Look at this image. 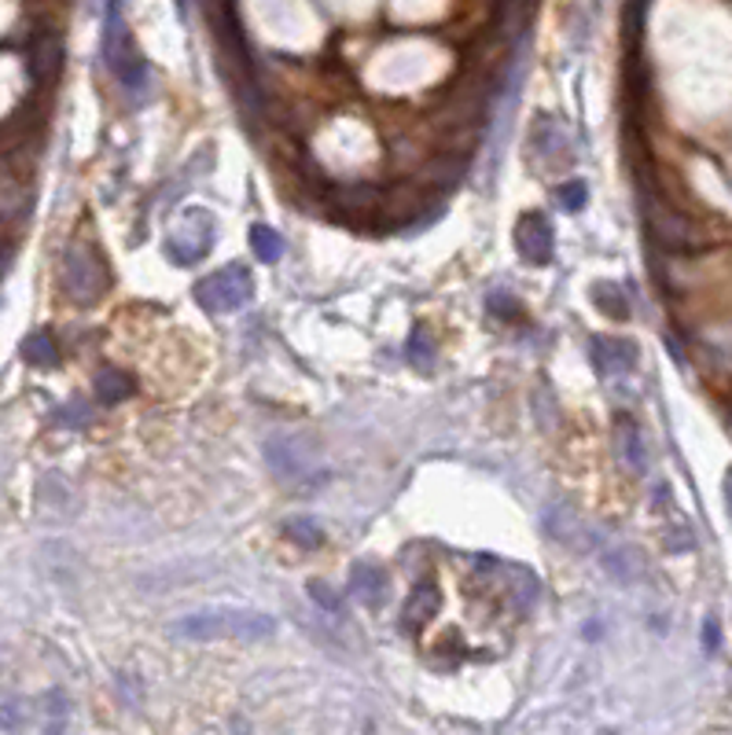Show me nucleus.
Returning a JSON list of instances; mask_svg holds the SVG:
<instances>
[{
    "label": "nucleus",
    "mask_w": 732,
    "mask_h": 735,
    "mask_svg": "<svg viewBox=\"0 0 732 735\" xmlns=\"http://www.w3.org/2000/svg\"><path fill=\"white\" fill-rule=\"evenodd\" d=\"M284 534H287V540H295L298 548H321V540H324L321 522L310 519V515H291V519H284Z\"/></svg>",
    "instance_id": "f3484780"
},
{
    "label": "nucleus",
    "mask_w": 732,
    "mask_h": 735,
    "mask_svg": "<svg viewBox=\"0 0 732 735\" xmlns=\"http://www.w3.org/2000/svg\"><path fill=\"white\" fill-rule=\"evenodd\" d=\"M718 644H721L718 622L715 618H707V625H703V647H707V651H718Z\"/></svg>",
    "instance_id": "393cba45"
},
{
    "label": "nucleus",
    "mask_w": 732,
    "mask_h": 735,
    "mask_svg": "<svg viewBox=\"0 0 732 735\" xmlns=\"http://www.w3.org/2000/svg\"><path fill=\"white\" fill-rule=\"evenodd\" d=\"M310 593H313L317 603H324V607H327V611H335V607H339V599L332 596V588L321 585V582H313V585H310Z\"/></svg>",
    "instance_id": "b1692460"
},
{
    "label": "nucleus",
    "mask_w": 732,
    "mask_h": 735,
    "mask_svg": "<svg viewBox=\"0 0 732 735\" xmlns=\"http://www.w3.org/2000/svg\"><path fill=\"white\" fill-rule=\"evenodd\" d=\"M641 207H644V225H648L655 244H662L670 250L696 247V228H692L688 221L670 207V202H662L659 196H655L648 177L641 180Z\"/></svg>",
    "instance_id": "423d86ee"
},
{
    "label": "nucleus",
    "mask_w": 732,
    "mask_h": 735,
    "mask_svg": "<svg viewBox=\"0 0 732 735\" xmlns=\"http://www.w3.org/2000/svg\"><path fill=\"white\" fill-rule=\"evenodd\" d=\"M8 265H12V247H8L4 239H0V276L8 273Z\"/></svg>",
    "instance_id": "a878e982"
},
{
    "label": "nucleus",
    "mask_w": 732,
    "mask_h": 735,
    "mask_svg": "<svg viewBox=\"0 0 732 735\" xmlns=\"http://www.w3.org/2000/svg\"><path fill=\"white\" fill-rule=\"evenodd\" d=\"M214 247V217L207 207H185L166 232V258L173 265H196Z\"/></svg>",
    "instance_id": "20e7f679"
},
{
    "label": "nucleus",
    "mask_w": 732,
    "mask_h": 735,
    "mask_svg": "<svg viewBox=\"0 0 732 735\" xmlns=\"http://www.w3.org/2000/svg\"><path fill=\"white\" fill-rule=\"evenodd\" d=\"M600 559H604V570H611V574L619 577V582H633V577L641 574V556L633 548H625V545L604 548Z\"/></svg>",
    "instance_id": "dca6fc26"
},
{
    "label": "nucleus",
    "mask_w": 732,
    "mask_h": 735,
    "mask_svg": "<svg viewBox=\"0 0 732 735\" xmlns=\"http://www.w3.org/2000/svg\"><path fill=\"white\" fill-rule=\"evenodd\" d=\"M250 298H255V276L244 265L218 269L196 284V302L207 313H239L244 306H250Z\"/></svg>",
    "instance_id": "39448f33"
},
{
    "label": "nucleus",
    "mask_w": 732,
    "mask_h": 735,
    "mask_svg": "<svg viewBox=\"0 0 732 735\" xmlns=\"http://www.w3.org/2000/svg\"><path fill=\"white\" fill-rule=\"evenodd\" d=\"M173 633L181 640H236L258 644L276 633V622L262 611H244V607H210V611L185 614Z\"/></svg>",
    "instance_id": "f257e3e1"
},
{
    "label": "nucleus",
    "mask_w": 732,
    "mask_h": 735,
    "mask_svg": "<svg viewBox=\"0 0 732 735\" xmlns=\"http://www.w3.org/2000/svg\"><path fill=\"white\" fill-rule=\"evenodd\" d=\"M409 361L417 368H431V361H435V346H431V335L427 327H417L409 338Z\"/></svg>",
    "instance_id": "412c9836"
},
{
    "label": "nucleus",
    "mask_w": 732,
    "mask_h": 735,
    "mask_svg": "<svg viewBox=\"0 0 732 735\" xmlns=\"http://www.w3.org/2000/svg\"><path fill=\"white\" fill-rule=\"evenodd\" d=\"M100 52H103L108 71L119 77V85H125L129 92L148 89V63H144L140 48H137V41H133V30H129V23H125L122 0H108V8H103Z\"/></svg>",
    "instance_id": "f03ea898"
},
{
    "label": "nucleus",
    "mask_w": 732,
    "mask_h": 735,
    "mask_svg": "<svg viewBox=\"0 0 732 735\" xmlns=\"http://www.w3.org/2000/svg\"><path fill=\"white\" fill-rule=\"evenodd\" d=\"M545 530L553 534L560 545L567 548H578V551H593V540L596 534H590V526H585L582 519L574 515L567 504H553L545 511Z\"/></svg>",
    "instance_id": "1a4fd4ad"
},
{
    "label": "nucleus",
    "mask_w": 732,
    "mask_h": 735,
    "mask_svg": "<svg viewBox=\"0 0 732 735\" xmlns=\"http://www.w3.org/2000/svg\"><path fill=\"white\" fill-rule=\"evenodd\" d=\"M438 607H442L438 588L431 582L417 585L412 588V596L406 599V607H401V628H406V633H417L420 625H427L431 618L438 614Z\"/></svg>",
    "instance_id": "9d476101"
},
{
    "label": "nucleus",
    "mask_w": 732,
    "mask_h": 735,
    "mask_svg": "<svg viewBox=\"0 0 732 735\" xmlns=\"http://www.w3.org/2000/svg\"><path fill=\"white\" fill-rule=\"evenodd\" d=\"M133 390H137L133 375L119 372V368H108V372L96 375V398H100L103 404H119L125 398H133Z\"/></svg>",
    "instance_id": "2eb2a0df"
},
{
    "label": "nucleus",
    "mask_w": 732,
    "mask_h": 735,
    "mask_svg": "<svg viewBox=\"0 0 732 735\" xmlns=\"http://www.w3.org/2000/svg\"><path fill=\"white\" fill-rule=\"evenodd\" d=\"M489 313L512 321V316H519V306L512 302V295H489Z\"/></svg>",
    "instance_id": "5701e85b"
},
{
    "label": "nucleus",
    "mask_w": 732,
    "mask_h": 735,
    "mask_svg": "<svg viewBox=\"0 0 732 735\" xmlns=\"http://www.w3.org/2000/svg\"><path fill=\"white\" fill-rule=\"evenodd\" d=\"M250 250H255V258H262V261L273 265V261L284 258V239L276 236L269 225H255V228H250Z\"/></svg>",
    "instance_id": "6ab92c4d"
},
{
    "label": "nucleus",
    "mask_w": 732,
    "mask_h": 735,
    "mask_svg": "<svg viewBox=\"0 0 732 735\" xmlns=\"http://www.w3.org/2000/svg\"><path fill=\"white\" fill-rule=\"evenodd\" d=\"M26 207H30V188H26L15 173L0 177V232L18 225V221L26 217Z\"/></svg>",
    "instance_id": "ddd939ff"
},
{
    "label": "nucleus",
    "mask_w": 732,
    "mask_h": 735,
    "mask_svg": "<svg viewBox=\"0 0 732 735\" xmlns=\"http://www.w3.org/2000/svg\"><path fill=\"white\" fill-rule=\"evenodd\" d=\"M556 199H560L563 210H571V214H578V210L585 207V199H590V188H585V180H567L556 188Z\"/></svg>",
    "instance_id": "4be33fe9"
},
{
    "label": "nucleus",
    "mask_w": 732,
    "mask_h": 735,
    "mask_svg": "<svg viewBox=\"0 0 732 735\" xmlns=\"http://www.w3.org/2000/svg\"><path fill=\"white\" fill-rule=\"evenodd\" d=\"M63 63V45L55 34H37V41L30 48V74L37 77V85H48L55 74H60Z\"/></svg>",
    "instance_id": "4468645a"
},
{
    "label": "nucleus",
    "mask_w": 732,
    "mask_h": 735,
    "mask_svg": "<svg viewBox=\"0 0 732 735\" xmlns=\"http://www.w3.org/2000/svg\"><path fill=\"white\" fill-rule=\"evenodd\" d=\"M556 232L542 210H530L516 221V250L523 254L530 265H548L556 254Z\"/></svg>",
    "instance_id": "0eeeda50"
},
{
    "label": "nucleus",
    "mask_w": 732,
    "mask_h": 735,
    "mask_svg": "<svg viewBox=\"0 0 732 735\" xmlns=\"http://www.w3.org/2000/svg\"><path fill=\"white\" fill-rule=\"evenodd\" d=\"M111 269L92 239H71L63 250V291L71 302L92 306L108 295Z\"/></svg>",
    "instance_id": "7ed1b4c3"
},
{
    "label": "nucleus",
    "mask_w": 732,
    "mask_h": 735,
    "mask_svg": "<svg viewBox=\"0 0 732 735\" xmlns=\"http://www.w3.org/2000/svg\"><path fill=\"white\" fill-rule=\"evenodd\" d=\"M593 295H596V306H600L611 321H625V316H630V302H625L622 291L615 284H596Z\"/></svg>",
    "instance_id": "aec40b11"
},
{
    "label": "nucleus",
    "mask_w": 732,
    "mask_h": 735,
    "mask_svg": "<svg viewBox=\"0 0 732 735\" xmlns=\"http://www.w3.org/2000/svg\"><path fill=\"white\" fill-rule=\"evenodd\" d=\"M593 364L600 375H630L633 368H637V346L630 342V338H615V335H596L593 338Z\"/></svg>",
    "instance_id": "6e6552de"
},
{
    "label": "nucleus",
    "mask_w": 732,
    "mask_h": 735,
    "mask_svg": "<svg viewBox=\"0 0 732 735\" xmlns=\"http://www.w3.org/2000/svg\"><path fill=\"white\" fill-rule=\"evenodd\" d=\"M725 504H729V515H732V471L725 475Z\"/></svg>",
    "instance_id": "bb28decb"
},
{
    "label": "nucleus",
    "mask_w": 732,
    "mask_h": 735,
    "mask_svg": "<svg viewBox=\"0 0 732 735\" xmlns=\"http://www.w3.org/2000/svg\"><path fill=\"white\" fill-rule=\"evenodd\" d=\"M729 423H732V415H729Z\"/></svg>",
    "instance_id": "cd10ccee"
},
{
    "label": "nucleus",
    "mask_w": 732,
    "mask_h": 735,
    "mask_svg": "<svg viewBox=\"0 0 732 735\" xmlns=\"http://www.w3.org/2000/svg\"><path fill=\"white\" fill-rule=\"evenodd\" d=\"M350 596L361 599V603L369 607H380L383 599H387V570L383 566H372V563H358L350 574Z\"/></svg>",
    "instance_id": "f8f14e48"
},
{
    "label": "nucleus",
    "mask_w": 732,
    "mask_h": 735,
    "mask_svg": "<svg viewBox=\"0 0 732 735\" xmlns=\"http://www.w3.org/2000/svg\"><path fill=\"white\" fill-rule=\"evenodd\" d=\"M23 357L37 368H52L55 361H60V346H55V338L48 332H34V335H26Z\"/></svg>",
    "instance_id": "a211bd4d"
},
{
    "label": "nucleus",
    "mask_w": 732,
    "mask_h": 735,
    "mask_svg": "<svg viewBox=\"0 0 732 735\" xmlns=\"http://www.w3.org/2000/svg\"><path fill=\"white\" fill-rule=\"evenodd\" d=\"M615 445H619V457L625 468L637 471V475L648 471V449H644L641 427L630 420V415H619V420H615Z\"/></svg>",
    "instance_id": "9b49d317"
}]
</instances>
